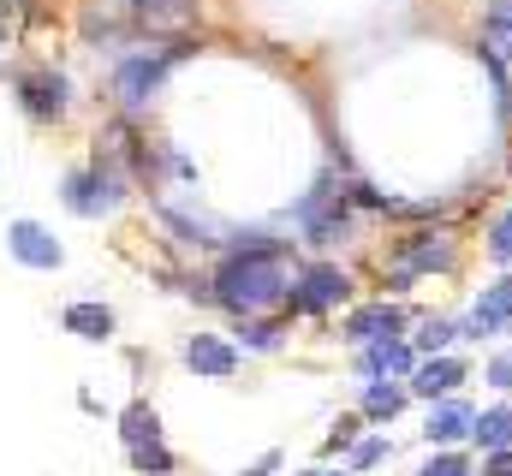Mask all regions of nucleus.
Listing matches in <instances>:
<instances>
[{
	"instance_id": "1",
	"label": "nucleus",
	"mask_w": 512,
	"mask_h": 476,
	"mask_svg": "<svg viewBox=\"0 0 512 476\" xmlns=\"http://www.w3.org/2000/svg\"><path fill=\"white\" fill-rule=\"evenodd\" d=\"M280 256H286V250H239V256H227L221 274L209 280V286H215V304H227V310H239V316L274 304V298L286 292Z\"/></svg>"
},
{
	"instance_id": "2",
	"label": "nucleus",
	"mask_w": 512,
	"mask_h": 476,
	"mask_svg": "<svg viewBox=\"0 0 512 476\" xmlns=\"http://www.w3.org/2000/svg\"><path fill=\"white\" fill-rule=\"evenodd\" d=\"M167 72H173V54L161 48V54H126L120 66H114V96H120V108L126 114H143L149 102H155V90L167 84Z\"/></svg>"
},
{
	"instance_id": "3",
	"label": "nucleus",
	"mask_w": 512,
	"mask_h": 476,
	"mask_svg": "<svg viewBox=\"0 0 512 476\" xmlns=\"http://www.w3.org/2000/svg\"><path fill=\"white\" fill-rule=\"evenodd\" d=\"M346 292H352V280H346L334 262H310V268L298 274V286H292V310H304V316H322V310L346 304Z\"/></svg>"
},
{
	"instance_id": "4",
	"label": "nucleus",
	"mask_w": 512,
	"mask_h": 476,
	"mask_svg": "<svg viewBox=\"0 0 512 476\" xmlns=\"http://www.w3.org/2000/svg\"><path fill=\"white\" fill-rule=\"evenodd\" d=\"M120 203V173L114 167H84V173H72L66 179V209L72 215H102V209H114Z\"/></svg>"
},
{
	"instance_id": "5",
	"label": "nucleus",
	"mask_w": 512,
	"mask_h": 476,
	"mask_svg": "<svg viewBox=\"0 0 512 476\" xmlns=\"http://www.w3.org/2000/svg\"><path fill=\"white\" fill-rule=\"evenodd\" d=\"M6 244H12V256H18L24 268H42V274L66 262L60 238L48 233V227H36V221H12V227H6Z\"/></svg>"
},
{
	"instance_id": "6",
	"label": "nucleus",
	"mask_w": 512,
	"mask_h": 476,
	"mask_svg": "<svg viewBox=\"0 0 512 476\" xmlns=\"http://www.w3.org/2000/svg\"><path fill=\"white\" fill-rule=\"evenodd\" d=\"M18 102L30 119H60L66 114V78L60 72H30L18 78Z\"/></svg>"
},
{
	"instance_id": "7",
	"label": "nucleus",
	"mask_w": 512,
	"mask_h": 476,
	"mask_svg": "<svg viewBox=\"0 0 512 476\" xmlns=\"http://www.w3.org/2000/svg\"><path fill=\"white\" fill-rule=\"evenodd\" d=\"M399 328H405L399 304H364V310H352V316H346V340H352V346H376V340H399Z\"/></svg>"
},
{
	"instance_id": "8",
	"label": "nucleus",
	"mask_w": 512,
	"mask_h": 476,
	"mask_svg": "<svg viewBox=\"0 0 512 476\" xmlns=\"http://www.w3.org/2000/svg\"><path fill=\"white\" fill-rule=\"evenodd\" d=\"M471 423H477V411H471V405H459V399H441V405H429L423 441H429V447H447V441L471 435Z\"/></svg>"
},
{
	"instance_id": "9",
	"label": "nucleus",
	"mask_w": 512,
	"mask_h": 476,
	"mask_svg": "<svg viewBox=\"0 0 512 476\" xmlns=\"http://www.w3.org/2000/svg\"><path fill=\"white\" fill-rule=\"evenodd\" d=\"M185 363H191L197 375H209V381H227V375L239 369V352H233L227 340H215V334H197V340L185 346Z\"/></svg>"
},
{
	"instance_id": "10",
	"label": "nucleus",
	"mask_w": 512,
	"mask_h": 476,
	"mask_svg": "<svg viewBox=\"0 0 512 476\" xmlns=\"http://www.w3.org/2000/svg\"><path fill=\"white\" fill-rule=\"evenodd\" d=\"M459 381H465V363H459V357H423V363L411 369V393H423V399H435V393L447 399Z\"/></svg>"
},
{
	"instance_id": "11",
	"label": "nucleus",
	"mask_w": 512,
	"mask_h": 476,
	"mask_svg": "<svg viewBox=\"0 0 512 476\" xmlns=\"http://www.w3.org/2000/svg\"><path fill=\"white\" fill-rule=\"evenodd\" d=\"M512 322V274L507 280H495L483 298H477V316H471V334H501Z\"/></svg>"
},
{
	"instance_id": "12",
	"label": "nucleus",
	"mask_w": 512,
	"mask_h": 476,
	"mask_svg": "<svg viewBox=\"0 0 512 476\" xmlns=\"http://www.w3.org/2000/svg\"><path fill=\"white\" fill-rule=\"evenodd\" d=\"M453 262V244L435 233H417L399 244V268H411V274H429V268H447Z\"/></svg>"
},
{
	"instance_id": "13",
	"label": "nucleus",
	"mask_w": 512,
	"mask_h": 476,
	"mask_svg": "<svg viewBox=\"0 0 512 476\" xmlns=\"http://www.w3.org/2000/svg\"><path fill=\"white\" fill-rule=\"evenodd\" d=\"M60 322H66V334H78V340H108V334H114V310H108V304H66Z\"/></svg>"
},
{
	"instance_id": "14",
	"label": "nucleus",
	"mask_w": 512,
	"mask_h": 476,
	"mask_svg": "<svg viewBox=\"0 0 512 476\" xmlns=\"http://www.w3.org/2000/svg\"><path fill=\"white\" fill-rule=\"evenodd\" d=\"M471 441H477L483 453H507L512 447V405H489V411L471 423Z\"/></svg>"
},
{
	"instance_id": "15",
	"label": "nucleus",
	"mask_w": 512,
	"mask_h": 476,
	"mask_svg": "<svg viewBox=\"0 0 512 476\" xmlns=\"http://www.w3.org/2000/svg\"><path fill=\"white\" fill-rule=\"evenodd\" d=\"M358 369H364V375H405V369H417V363H411V346H405V340H376V346H364Z\"/></svg>"
},
{
	"instance_id": "16",
	"label": "nucleus",
	"mask_w": 512,
	"mask_h": 476,
	"mask_svg": "<svg viewBox=\"0 0 512 476\" xmlns=\"http://www.w3.org/2000/svg\"><path fill=\"white\" fill-rule=\"evenodd\" d=\"M483 48L512 66V0H489V12H483Z\"/></svg>"
},
{
	"instance_id": "17",
	"label": "nucleus",
	"mask_w": 512,
	"mask_h": 476,
	"mask_svg": "<svg viewBox=\"0 0 512 476\" xmlns=\"http://www.w3.org/2000/svg\"><path fill=\"white\" fill-rule=\"evenodd\" d=\"M399 405H405V387H393V381H370V393H364V417H370V423H393Z\"/></svg>"
},
{
	"instance_id": "18",
	"label": "nucleus",
	"mask_w": 512,
	"mask_h": 476,
	"mask_svg": "<svg viewBox=\"0 0 512 476\" xmlns=\"http://www.w3.org/2000/svg\"><path fill=\"white\" fill-rule=\"evenodd\" d=\"M120 435H126V447L161 441V417H155V405H126V417H120Z\"/></svg>"
},
{
	"instance_id": "19",
	"label": "nucleus",
	"mask_w": 512,
	"mask_h": 476,
	"mask_svg": "<svg viewBox=\"0 0 512 476\" xmlns=\"http://www.w3.org/2000/svg\"><path fill=\"white\" fill-rule=\"evenodd\" d=\"M131 465H137L143 476H167L173 471V453H167L161 441H143V447H131Z\"/></svg>"
},
{
	"instance_id": "20",
	"label": "nucleus",
	"mask_w": 512,
	"mask_h": 476,
	"mask_svg": "<svg viewBox=\"0 0 512 476\" xmlns=\"http://www.w3.org/2000/svg\"><path fill=\"white\" fill-rule=\"evenodd\" d=\"M239 340H245L251 352H274V346H280V328H274V322H245Z\"/></svg>"
},
{
	"instance_id": "21",
	"label": "nucleus",
	"mask_w": 512,
	"mask_h": 476,
	"mask_svg": "<svg viewBox=\"0 0 512 476\" xmlns=\"http://www.w3.org/2000/svg\"><path fill=\"white\" fill-rule=\"evenodd\" d=\"M453 334H459L453 322H441V316H429V322H423V334H417V346H423V352L435 357L441 346H447V340H453Z\"/></svg>"
},
{
	"instance_id": "22",
	"label": "nucleus",
	"mask_w": 512,
	"mask_h": 476,
	"mask_svg": "<svg viewBox=\"0 0 512 476\" xmlns=\"http://www.w3.org/2000/svg\"><path fill=\"white\" fill-rule=\"evenodd\" d=\"M489 256L495 262H512V209L495 221V233H489Z\"/></svg>"
},
{
	"instance_id": "23",
	"label": "nucleus",
	"mask_w": 512,
	"mask_h": 476,
	"mask_svg": "<svg viewBox=\"0 0 512 476\" xmlns=\"http://www.w3.org/2000/svg\"><path fill=\"white\" fill-rule=\"evenodd\" d=\"M483 381H489V387H501V393L512 387V346H507V352H495V357H489V369H483Z\"/></svg>"
},
{
	"instance_id": "24",
	"label": "nucleus",
	"mask_w": 512,
	"mask_h": 476,
	"mask_svg": "<svg viewBox=\"0 0 512 476\" xmlns=\"http://www.w3.org/2000/svg\"><path fill=\"white\" fill-rule=\"evenodd\" d=\"M417 476H471V465H465L459 453H441V459H429Z\"/></svg>"
},
{
	"instance_id": "25",
	"label": "nucleus",
	"mask_w": 512,
	"mask_h": 476,
	"mask_svg": "<svg viewBox=\"0 0 512 476\" xmlns=\"http://www.w3.org/2000/svg\"><path fill=\"white\" fill-rule=\"evenodd\" d=\"M382 459H387V441H358V453H352L358 471H370V465H382Z\"/></svg>"
},
{
	"instance_id": "26",
	"label": "nucleus",
	"mask_w": 512,
	"mask_h": 476,
	"mask_svg": "<svg viewBox=\"0 0 512 476\" xmlns=\"http://www.w3.org/2000/svg\"><path fill=\"white\" fill-rule=\"evenodd\" d=\"M352 441H358V417H340V429H334L322 447H328V453H340V447H352Z\"/></svg>"
},
{
	"instance_id": "27",
	"label": "nucleus",
	"mask_w": 512,
	"mask_h": 476,
	"mask_svg": "<svg viewBox=\"0 0 512 476\" xmlns=\"http://www.w3.org/2000/svg\"><path fill=\"white\" fill-rule=\"evenodd\" d=\"M483 476H512V447L507 453H489V459H483Z\"/></svg>"
},
{
	"instance_id": "28",
	"label": "nucleus",
	"mask_w": 512,
	"mask_h": 476,
	"mask_svg": "<svg viewBox=\"0 0 512 476\" xmlns=\"http://www.w3.org/2000/svg\"><path fill=\"white\" fill-rule=\"evenodd\" d=\"M274 465H280V453H262V459H256V465H251V471H245V476H268V471H274Z\"/></svg>"
},
{
	"instance_id": "29",
	"label": "nucleus",
	"mask_w": 512,
	"mask_h": 476,
	"mask_svg": "<svg viewBox=\"0 0 512 476\" xmlns=\"http://www.w3.org/2000/svg\"><path fill=\"white\" fill-rule=\"evenodd\" d=\"M304 476H346V471H304Z\"/></svg>"
}]
</instances>
